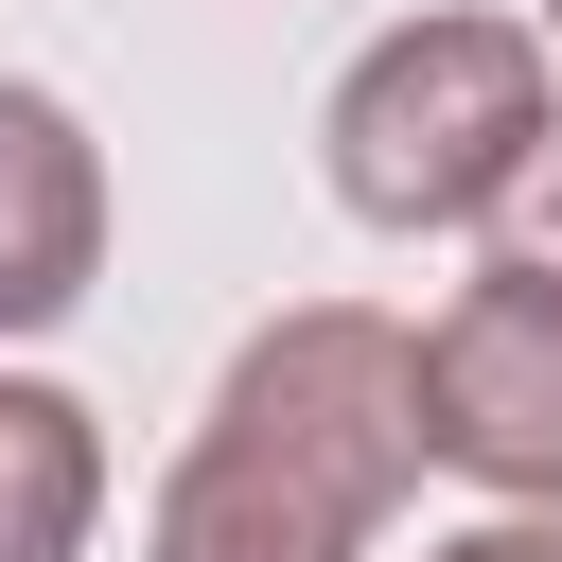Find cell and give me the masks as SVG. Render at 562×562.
I'll use <instances>...</instances> for the list:
<instances>
[{
  "mask_svg": "<svg viewBox=\"0 0 562 562\" xmlns=\"http://www.w3.org/2000/svg\"><path fill=\"white\" fill-rule=\"evenodd\" d=\"M544 123H562L544 18H386L316 105V176L351 228L422 246V228H492L509 176L544 158Z\"/></svg>",
  "mask_w": 562,
  "mask_h": 562,
  "instance_id": "obj_1",
  "label": "cell"
},
{
  "mask_svg": "<svg viewBox=\"0 0 562 562\" xmlns=\"http://www.w3.org/2000/svg\"><path fill=\"white\" fill-rule=\"evenodd\" d=\"M492 246H509V263H544V281H562V123H544V158H527V176H509V211H492Z\"/></svg>",
  "mask_w": 562,
  "mask_h": 562,
  "instance_id": "obj_7",
  "label": "cell"
},
{
  "mask_svg": "<svg viewBox=\"0 0 562 562\" xmlns=\"http://www.w3.org/2000/svg\"><path fill=\"white\" fill-rule=\"evenodd\" d=\"M105 281V140L0 70V351L18 334H70Z\"/></svg>",
  "mask_w": 562,
  "mask_h": 562,
  "instance_id": "obj_4",
  "label": "cell"
},
{
  "mask_svg": "<svg viewBox=\"0 0 562 562\" xmlns=\"http://www.w3.org/2000/svg\"><path fill=\"white\" fill-rule=\"evenodd\" d=\"M544 35H562V0H544Z\"/></svg>",
  "mask_w": 562,
  "mask_h": 562,
  "instance_id": "obj_9",
  "label": "cell"
},
{
  "mask_svg": "<svg viewBox=\"0 0 562 562\" xmlns=\"http://www.w3.org/2000/svg\"><path fill=\"white\" fill-rule=\"evenodd\" d=\"M140 562H369V509L316 492L299 457H263V439L193 422L176 474H158V509H140Z\"/></svg>",
  "mask_w": 562,
  "mask_h": 562,
  "instance_id": "obj_5",
  "label": "cell"
},
{
  "mask_svg": "<svg viewBox=\"0 0 562 562\" xmlns=\"http://www.w3.org/2000/svg\"><path fill=\"white\" fill-rule=\"evenodd\" d=\"M422 562H562V509H474V527H439Z\"/></svg>",
  "mask_w": 562,
  "mask_h": 562,
  "instance_id": "obj_8",
  "label": "cell"
},
{
  "mask_svg": "<svg viewBox=\"0 0 562 562\" xmlns=\"http://www.w3.org/2000/svg\"><path fill=\"white\" fill-rule=\"evenodd\" d=\"M422 457L474 474L492 509H562V281L544 263H474L422 316Z\"/></svg>",
  "mask_w": 562,
  "mask_h": 562,
  "instance_id": "obj_3",
  "label": "cell"
},
{
  "mask_svg": "<svg viewBox=\"0 0 562 562\" xmlns=\"http://www.w3.org/2000/svg\"><path fill=\"white\" fill-rule=\"evenodd\" d=\"M211 422L263 439V457H299L316 492H351V509L386 527V509L422 492V334L369 316V299H299V316H263V334L228 351Z\"/></svg>",
  "mask_w": 562,
  "mask_h": 562,
  "instance_id": "obj_2",
  "label": "cell"
},
{
  "mask_svg": "<svg viewBox=\"0 0 562 562\" xmlns=\"http://www.w3.org/2000/svg\"><path fill=\"white\" fill-rule=\"evenodd\" d=\"M105 527V422L53 369H0V562H88Z\"/></svg>",
  "mask_w": 562,
  "mask_h": 562,
  "instance_id": "obj_6",
  "label": "cell"
}]
</instances>
